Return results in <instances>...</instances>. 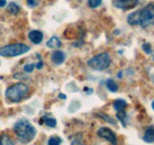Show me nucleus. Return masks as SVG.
I'll use <instances>...</instances> for the list:
<instances>
[{"label": "nucleus", "mask_w": 154, "mask_h": 145, "mask_svg": "<svg viewBox=\"0 0 154 145\" xmlns=\"http://www.w3.org/2000/svg\"><path fill=\"white\" fill-rule=\"evenodd\" d=\"M59 98H62V99H66V96H65L64 94H59Z\"/></svg>", "instance_id": "nucleus-27"}, {"label": "nucleus", "mask_w": 154, "mask_h": 145, "mask_svg": "<svg viewBox=\"0 0 154 145\" xmlns=\"http://www.w3.org/2000/svg\"><path fill=\"white\" fill-rule=\"evenodd\" d=\"M117 77H119V79H121V77H122V72H119V74H117Z\"/></svg>", "instance_id": "nucleus-28"}, {"label": "nucleus", "mask_w": 154, "mask_h": 145, "mask_svg": "<svg viewBox=\"0 0 154 145\" xmlns=\"http://www.w3.org/2000/svg\"><path fill=\"white\" fill-rule=\"evenodd\" d=\"M152 108L154 109V100H153V101H152Z\"/></svg>", "instance_id": "nucleus-29"}, {"label": "nucleus", "mask_w": 154, "mask_h": 145, "mask_svg": "<svg viewBox=\"0 0 154 145\" xmlns=\"http://www.w3.org/2000/svg\"><path fill=\"white\" fill-rule=\"evenodd\" d=\"M29 92L30 89H29L27 85H25L23 82H18V83L10 86L5 92V95L11 102H20L23 99H25L27 96Z\"/></svg>", "instance_id": "nucleus-3"}, {"label": "nucleus", "mask_w": 154, "mask_h": 145, "mask_svg": "<svg viewBox=\"0 0 154 145\" xmlns=\"http://www.w3.org/2000/svg\"><path fill=\"white\" fill-rule=\"evenodd\" d=\"M97 115H98V117H101L102 119H104L106 121H109V123H110V124H113V125H115V124H116V123H115V120H114V119H112L110 117H108V115H106L104 113H98Z\"/></svg>", "instance_id": "nucleus-21"}, {"label": "nucleus", "mask_w": 154, "mask_h": 145, "mask_svg": "<svg viewBox=\"0 0 154 145\" xmlns=\"http://www.w3.org/2000/svg\"><path fill=\"white\" fill-rule=\"evenodd\" d=\"M143 140L146 143H154V126H149L145 131Z\"/></svg>", "instance_id": "nucleus-10"}, {"label": "nucleus", "mask_w": 154, "mask_h": 145, "mask_svg": "<svg viewBox=\"0 0 154 145\" xmlns=\"http://www.w3.org/2000/svg\"><path fill=\"white\" fill-rule=\"evenodd\" d=\"M71 145H85V144L83 143V140L81 138H76V139H74L71 142Z\"/></svg>", "instance_id": "nucleus-24"}, {"label": "nucleus", "mask_w": 154, "mask_h": 145, "mask_svg": "<svg viewBox=\"0 0 154 145\" xmlns=\"http://www.w3.org/2000/svg\"><path fill=\"white\" fill-rule=\"evenodd\" d=\"M60 144H62V139L59 137H57V136H52L48 140V145H60Z\"/></svg>", "instance_id": "nucleus-17"}, {"label": "nucleus", "mask_w": 154, "mask_h": 145, "mask_svg": "<svg viewBox=\"0 0 154 145\" xmlns=\"http://www.w3.org/2000/svg\"><path fill=\"white\" fill-rule=\"evenodd\" d=\"M116 118L122 123L123 126H126V118H127V114L125 113V111H119L117 114H116Z\"/></svg>", "instance_id": "nucleus-18"}, {"label": "nucleus", "mask_w": 154, "mask_h": 145, "mask_svg": "<svg viewBox=\"0 0 154 145\" xmlns=\"http://www.w3.org/2000/svg\"><path fill=\"white\" fill-rule=\"evenodd\" d=\"M113 107L117 112L119 111H125V108L127 107V102L125 100H122V99H117L113 102Z\"/></svg>", "instance_id": "nucleus-13"}, {"label": "nucleus", "mask_w": 154, "mask_h": 145, "mask_svg": "<svg viewBox=\"0 0 154 145\" xmlns=\"http://www.w3.org/2000/svg\"><path fill=\"white\" fill-rule=\"evenodd\" d=\"M139 4V0H113V5L120 10H132Z\"/></svg>", "instance_id": "nucleus-7"}, {"label": "nucleus", "mask_w": 154, "mask_h": 145, "mask_svg": "<svg viewBox=\"0 0 154 145\" xmlns=\"http://www.w3.org/2000/svg\"><path fill=\"white\" fill-rule=\"evenodd\" d=\"M36 68V64H25L24 66V72H32Z\"/></svg>", "instance_id": "nucleus-22"}, {"label": "nucleus", "mask_w": 154, "mask_h": 145, "mask_svg": "<svg viewBox=\"0 0 154 145\" xmlns=\"http://www.w3.org/2000/svg\"><path fill=\"white\" fill-rule=\"evenodd\" d=\"M153 60H154V55H153Z\"/></svg>", "instance_id": "nucleus-30"}, {"label": "nucleus", "mask_w": 154, "mask_h": 145, "mask_svg": "<svg viewBox=\"0 0 154 145\" xmlns=\"http://www.w3.org/2000/svg\"><path fill=\"white\" fill-rule=\"evenodd\" d=\"M110 64H112V57L108 53H100V54L93 56L88 61L89 68H91L93 70H96V72H103V70L108 69Z\"/></svg>", "instance_id": "nucleus-4"}, {"label": "nucleus", "mask_w": 154, "mask_h": 145, "mask_svg": "<svg viewBox=\"0 0 154 145\" xmlns=\"http://www.w3.org/2000/svg\"><path fill=\"white\" fill-rule=\"evenodd\" d=\"M60 45H62V42H60V39L56 36L51 37V38L46 42V47L50 48V49H57V48H60Z\"/></svg>", "instance_id": "nucleus-11"}, {"label": "nucleus", "mask_w": 154, "mask_h": 145, "mask_svg": "<svg viewBox=\"0 0 154 145\" xmlns=\"http://www.w3.org/2000/svg\"><path fill=\"white\" fill-rule=\"evenodd\" d=\"M40 124H45L48 127H56L57 125V120L55 118H50V117H43L40 119Z\"/></svg>", "instance_id": "nucleus-12"}, {"label": "nucleus", "mask_w": 154, "mask_h": 145, "mask_svg": "<svg viewBox=\"0 0 154 145\" xmlns=\"http://www.w3.org/2000/svg\"><path fill=\"white\" fill-rule=\"evenodd\" d=\"M30 51V47L23 43H14V44H8L2 48H0V56L4 57H16L20 55L26 54Z\"/></svg>", "instance_id": "nucleus-5"}, {"label": "nucleus", "mask_w": 154, "mask_h": 145, "mask_svg": "<svg viewBox=\"0 0 154 145\" xmlns=\"http://www.w3.org/2000/svg\"><path fill=\"white\" fill-rule=\"evenodd\" d=\"M43 66H44V64H43V62H42V61H39L38 63L36 64V68H37V69H42V68H43Z\"/></svg>", "instance_id": "nucleus-25"}, {"label": "nucleus", "mask_w": 154, "mask_h": 145, "mask_svg": "<svg viewBox=\"0 0 154 145\" xmlns=\"http://www.w3.org/2000/svg\"><path fill=\"white\" fill-rule=\"evenodd\" d=\"M0 145H14V143L8 136H0Z\"/></svg>", "instance_id": "nucleus-16"}, {"label": "nucleus", "mask_w": 154, "mask_h": 145, "mask_svg": "<svg viewBox=\"0 0 154 145\" xmlns=\"http://www.w3.org/2000/svg\"><path fill=\"white\" fill-rule=\"evenodd\" d=\"M106 87H107L108 91L112 92V93H115V92L119 91V86H117V83H116L113 79H108L106 81Z\"/></svg>", "instance_id": "nucleus-14"}, {"label": "nucleus", "mask_w": 154, "mask_h": 145, "mask_svg": "<svg viewBox=\"0 0 154 145\" xmlns=\"http://www.w3.org/2000/svg\"><path fill=\"white\" fill-rule=\"evenodd\" d=\"M7 5V1L6 0H0V7H5Z\"/></svg>", "instance_id": "nucleus-26"}, {"label": "nucleus", "mask_w": 154, "mask_h": 145, "mask_svg": "<svg viewBox=\"0 0 154 145\" xmlns=\"http://www.w3.org/2000/svg\"><path fill=\"white\" fill-rule=\"evenodd\" d=\"M142 50H143V53L147 55L152 54V47H151V44L149 43H143L142 44Z\"/></svg>", "instance_id": "nucleus-20"}, {"label": "nucleus", "mask_w": 154, "mask_h": 145, "mask_svg": "<svg viewBox=\"0 0 154 145\" xmlns=\"http://www.w3.org/2000/svg\"><path fill=\"white\" fill-rule=\"evenodd\" d=\"M97 136L103 138V139H106V140H108L110 144L117 145V137H116L115 132L109 127H100L97 130Z\"/></svg>", "instance_id": "nucleus-6"}, {"label": "nucleus", "mask_w": 154, "mask_h": 145, "mask_svg": "<svg viewBox=\"0 0 154 145\" xmlns=\"http://www.w3.org/2000/svg\"><path fill=\"white\" fill-rule=\"evenodd\" d=\"M102 4V0H88V5L91 8H96Z\"/></svg>", "instance_id": "nucleus-19"}, {"label": "nucleus", "mask_w": 154, "mask_h": 145, "mask_svg": "<svg viewBox=\"0 0 154 145\" xmlns=\"http://www.w3.org/2000/svg\"><path fill=\"white\" fill-rule=\"evenodd\" d=\"M13 130L16 132V136H17L18 140L23 144H29L30 142H32L36 137V133H37L35 126L26 119L18 120L14 124Z\"/></svg>", "instance_id": "nucleus-2"}, {"label": "nucleus", "mask_w": 154, "mask_h": 145, "mask_svg": "<svg viewBox=\"0 0 154 145\" xmlns=\"http://www.w3.org/2000/svg\"><path fill=\"white\" fill-rule=\"evenodd\" d=\"M127 21L129 25L141 27H148L151 25H154V5L148 4L141 10L132 12L128 16Z\"/></svg>", "instance_id": "nucleus-1"}, {"label": "nucleus", "mask_w": 154, "mask_h": 145, "mask_svg": "<svg viewBox=\"0 0 154 145\" xmlns=\"http://www.w3.org/2000/svg\"><path fill=\"white\" fill-rule=\"evenodd\" d=\"M26 2L30 7H37L40 4V0H26Z\"/></svg>", "instance_id": "nucleus-23"}, {"label": "nucleus", "mask_w": 154, "mask_h": 145, "mask_svg": "<svg viewBox=\"0 0 154 145\" xmlns=\"http://www.w3.org/2000/svg\"><path fill=\"white\" fill-rule=\"evenodd\" d=\"M43 32L39 30H32L29 32V39L33 43V44H40L43 40Z\"/></svg>", "instance_id": "nucleus-8"}, {"label": "nucleus", "mask_w": 154, "mask_h": 145, "mask_svg": "<svg viewBox=\"0 0 154 145\" xmlns=\"http://www.w3.org/2000/svg\"><path fill=\"white\" fill-rule=\"evenodd\" d=\"M7 10H8L10 13H12V14H17V13H19L20 12V6L18 5V4H16V2H10V4L7 5Z\"/></svg>", "instance_id": "nucleus-15"}, {"label": "nucleus", "mask_w": 154, "mask_h": 145, "mask_svg": "<svg viewBox=\"0 0 154 145\" xmlns=\"http://www.w3.org/2000/svg\"><path fill=\"white\" fill-rule=\"evenodd\" d=\"M51 61L55 63V64H62L64 61H65V54L60 50H55L52 54H51Z\"/></svg>", "instance_id": "nucleus-9"}]
</instances>
